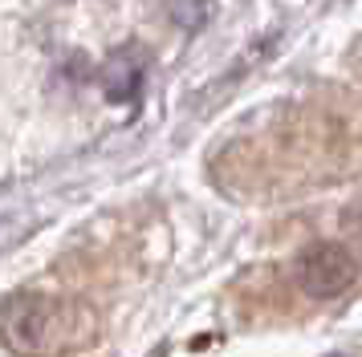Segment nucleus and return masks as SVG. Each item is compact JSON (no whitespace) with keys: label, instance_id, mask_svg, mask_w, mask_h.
<instances>
[{"label":"nucleus","instance_id":"1","mask_svg":"<svg viewBox=\"0 0 362 357\" xmlns=\"http://www.w3.org/2000/svg\"><path fill=\"white\" fill-rule=\"evenodd\" d=\"M98 337V317L69 296H17L0 313V341L13 357H69Z\"/></svg>","mask_w":362,"mask_h":357},{"label":"nucleus","instance_id":"2","mask_svg":"<svg viewBox=\"0 0 362 357\" xmlns=\"http://www.w3.org/2000/svg\"><path fill=\"white\" fill-rule=\"evenodd\" d=\"M358 276V260L346 243H310L301 256H297V284L301 292H310L313 301H329V296H342Z\"/></svg>","mask_w":362,"mask_h":357},{"label":"nucleus","instance_id":"3","mask_svg":"<svg viewBox=\"0 0 362 357\" xmlns=\"http://www.w3.org/2000/svg\"><path fill=\"white\" fill-rule=\"evenodd\" d=\"M98 85H102V94H106V102H115V106L134 102L139 97V85H143V53L118 49L115 57L102 65Z\"/></svg>","mask_w":362,"mask_h":357}]
</instances>
